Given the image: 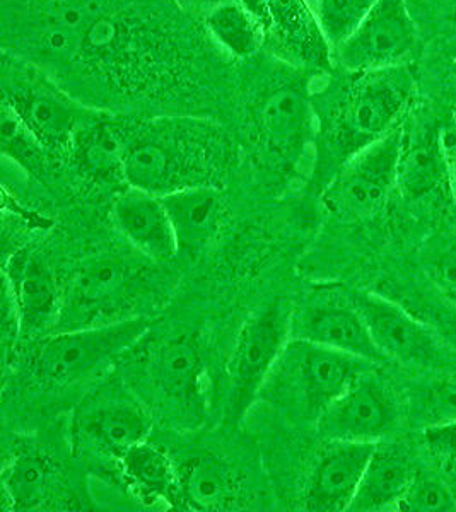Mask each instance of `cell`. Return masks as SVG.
I'll list each match as a JSON object with an SVG mask.
<instances>
[{
  "label": "cell",
  "mask_w": 456,
  "mask_h": 512,
  "mask_svg": "<svg viewBox=\"0 0 456 512\" xmlns=\"http://www.w3.org/2000/svg\"><path fill=\"white\" fill-rule=\"evenodd\" d=\"M23 330L21 325V315H19L18 306L12 297L9 287L4 282V299H2V347H4V359L6 362L14 352V345L18 340L19 332Z\"/></svg>",
  "instance_id": "cell-33"
},
{
  "label": "cell",
  "mask_w": 456,
  "mask_h": 512,
  "mask_svg": "<svg viewBox=\"0 0 456 512\" xmlns=\"http://www.w3.org/2000/svg\"><path fill=\"white\" fill-rule=\"evenodd\" d=\"M397 410L383 384L371 374H361L316 419L327 441L380 443L392 431Z\"/></svg>",
  "instance_id": "cell-10"
},
{
  "label": "cell",
  "mask_w": 456,
  "mask_h": 512,
  "mask_svg": "<svg viewBox=\"0 0 456 512\" xmlns=\"http://www.w3.org/2000/svg\"><path fill=\"white\" fill-rule=\"evenodd\" d=\"M180 509L226 511L240 497V477L212 454H195L178 468Z\"/></svg>",
  "instance_id": "cell-19"
},
{
  "label": "cell",
  "mask_w": 456,
  "mask_h": 512,
  "mask_svg": "<svg viewBox=\"0 0 456 512\" xmlns=\"http://www.w3.org/2000/svg\"><path fill=\"white\" fill-rule=\"evenodd\" d=\"M376 444L328 441L306 485L304 509L311 512L349 511Z\"/></svg>",
  "instance_id": "cell-11"
},
{
  "label": "cell",
  "mask_w": 456,
  "mask_h": 512,
  "mask_svg": "<svg viewBox=\"0 0 456 512\" xmlns=\"http://www.w3.org/2000/svg\"><path fill=\"white\" fill-rule=\"evenodd\" d=\"M445 183L450 185L446 161L438 130H424L416 139L405 137L398 163L397 187L409 200L433 195Z\"/></svg>",
  "instance_id": "cell-24"
},
{
  "label": "cell",
  "mask_w": 456,
  "mask_h": 512,
  "mask_svg": "<svg viewBox=\"0 0 456 512\" xmlns=\"http://www.w3.org/2000/svg\"><path fill=\"white\" fill-rule=\"evenodd\" d=\"M151 321L144 316L112 321L108 325L60 330L45 338L33 357V373L40 381L55 386L79 383L96 373L113 357L134 347Z\"/></svg>",
  "instance_id": "cell-3"
},
{
  "label": "cell",
  "mask_w": 456,
  "mask_h": 512,
  "mask_svg": "<svg viewBox=\"0 0 456 512\" xmlns=\"http://www.w3.org/2000/svg\"><path fill=\"white\" fill-rule=\"evenodd\" d=\"M404 140V130L398 125L347 159L325 188L323 207L342 221H361L376 214L397 187Z\"/></svg>",
  "instance_id": "cell-4"
},
{
  "label": "cell",
  "mask_w": 456,
  "mask_h": 512,
  "mask_svg": "<svg viewBox=\"0 0 456 512\" xmlns=\"http://www.w3.org/2000/svg\"><path fill=\"white\" fill-rule=\"evenodd\" d=\"M424 427L456 422V378L439 379L422 396Z\"/></svg>",
  "instance_id": "cell-31"
},
{
  "label": "cell",
  "mask_w": 456,
  "mask_h": 512,
  "mask_svg": "<svg viewBox=\"0 0 456 512\" xmlns=\"http://www.w3.org/2000/svg\"><path fill=\"white\" fill-rule=\"evenodd\" d=\"M159 197L170 217L178 255H200L219 233L224 216L221 193L205 185H190Z\"/></svg>",
  "instance_id": "cell-15"
},
{
  "label": "cell",
  "mask_w": 456,
  "mask_h": 512,
  "mask_svg": "<svg viewBox=\"0 0 456 512\" xmlns=\"http://www.w3.org/2000/svg\"><path fill=\"white\" fill-rule=\"evenodd\" d=\"M416 45V24L405 0H378L368 18L335 52L342 67L368 74L392 69Z\"/></svg>",
  "instance_id": "cell-8"
},
{
  "label": "cell",
  "mask_w": 456,
  "mask_h": 512,
  "mask_svg": "<svg viewBox=\"0 0 456 512\" xmlns=\"http://www.w3.org/2000/svg\"><path fill=\"white\" fill-rule=\"evenodd\" d=\"M424 265L434 286L456 301V234L441 236L427 246Z\"/></svg>",
  "instance_id": "cell-30"
},
{
  "label": "cell",
  "mask_w": 456,
  "mask_h": 512,
  "mask_svg": "<svg viewBox=\"0 0 456 512\" xmlns=\"http://www.w3.org/2000/svg\"><path fill=\"white\" fill-rule=\"evenodd\" d=\"M183 152L168 132H141L130 149L123 168L129 187L164 195L182 188Z\"/></svg>",
  "instance_id": "cell-21"
},
{
  "label": "cell",
  "mask_w": 456,
  "mask_h": 512,
  "mask_svg": "<svg viewBox=\"0 0 456 512\" xmlns=\"http://www.w3.org/2000/svg\"><path fill=\"white\" fill-rule=\"evenodd\" d=\"M176 2H178L180 6L185 7V9H188V11L207 14V12H211L212 9H216L217 6L231 2V0H176Z\"/></svg>",
  "instance_id": "cell-35"
},
{
  "label": "cell",
  "mask_w": 456,
  "mask_h": 512,
  "mask_svg": "<svg viewBox=\"0 0 456 512\" xmlns=\"http://www.w3.org/2000/svg\"><path fill=\"white\" fill-rule=\"evenodd\" d=\"M368 366L354 355L291 338L265 388H275L282 402L316 420Z\"/></svg>",
  "instance_id": "cell-2"
},
{
  "label": "cell",
  "mask_w": 456,
  "mask_h": 512,
  "mask_svg": "<svg viewBox=\"0 0 456 512\" xmlns=\"http://www.w3.org/2000/svg\"><path fill=\"white\" fill-rule=\"evenodd\" d=\"M453 122L456 123V110H455V113H453Z\"/></svg>",
  "instance_id": "cell-37"
},
{
  "label": "cell",
  "mask_w": 456,
  "mask_h": 512,
  "mask_svg": "<svg viewBox=\"0 0 456 512\" xmlns=\"http://www.w3.org/2000/svg\"><path fill=\"white\" fill-rule=\"evenodd\" d=\"M122 475L132 494L147 506L163 502L180 509L178 468L171 463L163 449L147 441L135 444L118 460Z\"/></svg>",
  "instance_id": "cell-23"
},
{
  "label": "cell",
  "mask_w": 456,
  "mask_h": 512,
  "mask_svg": "<svg viewBox=\"0 0 456 512\" xmlns=\"http://www.w3.org/2000/svg\"><path fill=\"white\" fill-rule=\"evenodd\" d=\"M120 233L149 260L164 263L178 256L175 233L161 197L129 187L113 205Z\"/></svg>",
  "instance_id": "cell-14"
},
{
  "label": "cell",
  "mask_w": 456,
  "mask_h": 512,
  "mask_svg": "<svg viewBox=\"0 0 456 512\" xmlns=\"http://www.w3.org/2000/svg\"><path fill=\"white\" fill-rule=\"evenodd\" d=\"M424 439L427 448L441 460L456 463V422L424 427Z\"/></svg>",
  "instance_id": "cell-32"
},
{
  "label": "cell",
  "mask_w": 456,
  "mask_h": 512,
  "mask_svg": "<svg viewBox=\"0 0 456 512\" xmlns=\"http://www.w3.org/2000/svg\"><path fill=\"white\" fill-rule=\"evenodd\" d=\"M397 509L404 512H456V497L443 480L417 475L402 501L398 502Z\"/></svg>",
  "instance_id": "cell-29"
},
{
  "label": "cell",
  "mask_w": 456,
  "mask_h": 512,
  "mask_svg": "<svg viewBox=\"0 0 456 512\" xmlns=\"http://www.w3.org/2000/svg\"><path fill=\"white\" fill-rule=\"evenodd\" d=\"M241 6L262 24V28L270 26V0H240Z\"/></svg>",
  "instance_id": "cell-34"
},
{
  "label": "cell",
  "mask_w": 456,
  "mask_h": 512,
  "mask_svg": "<svg viewBox=\"0 0 456 512\" xmlns=\"http://www.w3.org/2000/svg\"><path fill=\"white\" fill-rule=\"evenodd\" d=\"M202 374V357L190 338L164 342L152 361V376L161 393L192 417H197L204 408Z\"/></svg>",
  "instance_id": "cell-18"
},
{
  "label": "cell",
  "mask_w": 456,
  "mask_h": 512,
  "mask_svg": "<svg viewBox=\"0 0 456 512\" xmlns=\"http://www.w3.org/2000/svg\"><path fill=\"white\" fill-rule=\"evenodd\" d=\"M141 280V265L122 256H100L82 263L62 296L57 325L64 326L62 330L96 325L120 308Z\"/></svg>",
  "instance_id": "cell-7"
},
{
  "label": "cell",
  "mask_w": 456,
  "mask_h": 512,
  "mask_svg": "<svg viewBox=\"0 0 456 512\" xmlns=\"http://www.w3.org/2000/svg\"><path fill=\"white\" fill-rule=\"evenodd\" d=\"M4 282L18 306L23 330H38L52 321L59 323L62 296L55 275L40 256L26 250L12 253Z\"/></svg>",
  "instance_id": "cell-16"
},
{
  "label": "cell",
  "mask_w": 456,
  "mask_h": 512,
  "mask_svg": "<svg viewBox=\"0 0 456 512\" xmlns=\"http://www.w3.org/2000/svg\"><path fill=\"white\" fill-rule=\"evenodd\" d=\"M293 306L274 299L250 315L236 337L228 364L224 424L236 427L262 395L275 364L291 340Z\"/></svg>",
  "instance_id": "cell-1"
},
{
  "label": "cell",
  "mask_w": 456,
  "mask_h": 512,
  "mask_svg": "<svg viewBox=\"0 0 456 512\" xmlns=\"http://www.w3.org/2000/svg\"><path fill=\"white\" fill-rule=\"evenodd\" d=\"M410 91L412 81L397 67L368 72L345 101L335 122L334 144L344 163L398 127Z\"/></svg>",
  "instance_id": "cell-5"
},
{
  "label": "cell",
  "mask_w": 456,
  "mask_h": 512,
  "mask_svg": "<svg viewBox=\"0 0 456 512\" xmlns=\"http://www.w3.org/2000/svg\"><path fill=\"white\" fill-rule=\"evenodd\" d=\"M205 26L212 38L234 57H252L262 45V24L234 0L207 12Z\"/></svg>",
  "instance_id": "cell-26"
},
{
  "label": "cell",
  "mask_w": 456,
  "mask_h": 512,
  "mask_svg": "<svg viewBox=\"0 0 456 512\" xmlns=\"http://www.w3.org/2000/svg\"><path fill=\"white\" fill-rule=\"evenodd\" d=\"M311 111L304 94L294 88L275 89L260 106V137L275 168L293 171L310 140Z\"/></svg>",
  "instance_id": "cell-13"
},
{
  "label": "cell",
  "mask_w": 456,
  "mask_h": 512,
  "mask_svg": "<svg viewBox=\"0 0 456 512\" xmlns=\"http://www.w3.org/2000/svg\"><path fill=\"white\" fill-rule=\"evenodd\" d=\"M55 463L52 456L40 448L19 449L2 473L4 499L12 511H33L47 501L53 480Z\"/></svg>",
  "instance_id": "cell-25"
},
{
  "label": "cell",
  "mask_w": 456,
  "mask_h": 512,
  "mask_svg": "<svg viewBox=\"0 0 456 512\" xmlns=\"http://www.w3.org/2000/svg\"><path fill=\"white\" fill-rule=\"evenodd\" d=\"M76 429L86 443L120 460L135 444L147 441L151 419L139 403L113 396L86 408Z\"/></svg>",
  "instance_id": "cell-17"
},
{
  "label": "cell",
  "mask_w": 456,
  "mask_h": 512,
  "mask_svg": "<svg viewBox=\"0 0 456 512\" xmlns=\"http://www.w3.org/2000/svg\"><path fill=\"white\" fill-rule=\"evenodd\" d=\"M446 161H448V175H450L451 192L455 193L456 197V151L446 154Z\"/></svg>",
  "instance_id": "cell-36"
},
{
  "label": "cell",
  "mask_w": 456,
  "mask_h": 512,
  "mask_svg": "<svg viewBox=\"0 0 456 512\" xmlns=\"http://www.w3.org/2000/svg\"><path fill=\"white\" fill-rule=\"evenodd\" d=\"M369 335L385 361L402 366H436L443 359L438 340L426 325L393 301L373 292H352Z\"/></svg>",
  "instance_id": "cell-9"
},
{
  "label": "cell",
  "mask_w": 456,
  "mask_h": 512,
  "mask_svg": "<svg viewBox=\"0 0 456 512\" xmlns=\"http://www.w3.org/2000/svg\"><path fill=\"white\" fill-rule=\"evenodd\" d=\"M2 99L18 113L41 146L47 149L72 146L81 128L79 111L55 89L35 81H6Z\"/></svg>",
  "instance_id": "cell-12"
},
{
  "label": "cell",
  "mask_w": 456,
  "mask_h": 512,
  "mask_svg": "<svg viewBox=\"0 0 456 512\" xmlns=\"http://www.w3.org/2000/svg\"><path fill=\"white\" fill-rule=\"evenodd\" d=\"M139 134L129 123L115 120H96L84 125L72 142L77 168L98 181L123 178L125 161Z\"/></svg>",
  "instance_id": "cell-20"
},
{
  "label": "cell",
  "mask_w": 456,
  "mask_h": 512,
  "mask_svg": "<svg viewBox=\"0 0 456 512\" xmlns=\"http://www.w3.org/2000/svg\"><path fill=\"white\" fill-rule=\"evenodd\" d=\"M0 140L4 156L11 158L31 175L40 176L43 173V146L40 140L4 99L0 110Z\"/></svg>",
  "instance_id": "cell-28"
},
{
  "label": "cell",
  "mask_w": 456,
  "mask_h": 512,
  "mask_svg": "<svg viewBox=\"0 0 456 512\" xmlns=\"http://www.w3.org/2000/svg\"><path fill=\"white\" fill-rule=\"evenodd\" d=\"M376 2L378 0H316L313 12L328 47L337 50L349 40Z\"/></svg>",
  "instance_id": "cell-27"
},
{
  "label": "cell",
  "mask_w": 456,
  "mask_h": 512,
  "mask_svg": "<svg viewBox=\"0 0 456 512\" xmlns=\"http://www.w3.org/2000/svg\"><path fill=\"white\" fill-rule=\"evenodd\" d=\"M416 466L409 456L397 446L376 444L375 453L369 460L364 472L363 482L359 485L356 497L349 511L375 512L390 507L397 509L405 492L416 480Z\"/></svg>",
  "instance_id": "cell-22"
},
{
  "label": "cell",
  "mask_w": 456,
  "mask_h": 512,
  "mask_svg": "<svg viewBox=\"0 0 456 512\" xmlns=\"http://www.w3.org/2000/svg\"><path fill=\"white\" fill-rule=\"evenodd\" d=\"M291 338L339 350L369 364L386 362L369 335L352 292L340 287H316L304 297L303 304L293 309Z\"/></svg>",
  "instance_id": "cell-6"
}]
</instances>
